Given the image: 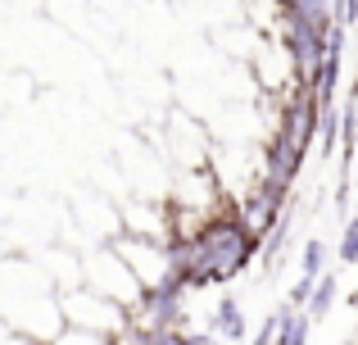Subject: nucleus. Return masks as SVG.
<instances>
[{
    "label": "nucleus",
    "instance_id": "7ed1b4c3",
    "mask_svg": "<svg viewBox=\"0 0 358 345\" xmlns=\"http://www.w3.org/2000/svg\"><path fill=\"white\" fill-rule=\"evenodd\" d=\"M213 328H218L227 341H241L245 337V314H241L236 295H222V300H218V309H213Z\"/></svg>",
    "mask_w": 358,
    "mask_h": 345
},
{
    "label": "nucleus",
    "instance_id": "6e6552de",
    "mask_svg": "<svg viewBox=\"0 0 358 345\" xmlns=\"http://www.w3.org/2000/svg\"><path fill=\"white\" fill-rule=\"evenodd\" d=\"M354 218H358V204H354Z\"/></svg>",
    "mask_w": 358,
    "mask_h": 345
},
{
    "label": "nucleus",
    "instance_id": "0eeeda50",
    "mask_svg": "<svg viewBox=\"0 0 358 345\" xmlns=\"http://www.w3.org/2000/svg\"><path fill=\"white\" fill-rule=\"evenodd\" d=\"M186 345H218L213 337H200V332H186Z\"/></svg>",
    "mask_w": 358,
    "mask_h": 345
},
{
    "label": "nucleus",
    "instance_id": "423d86ee",
    "mask_svg": "<svg viewBox=\"0 0 358 345\" xmlns=\"http://www.w3.org/2000/svg\"><path fill=\"white\" fill-rule=\"evenodd\" d=\"M336 255H341V264H358V218H345V232H341Z\"/></svg>",
    "mask_w": 358,
    "mask_h": 345
},
{
    "label": "nucleus",
    "instance_id": "1a4fd4ad",
    "mask_svg": "<svg viewBox=\"0 0 358 345\" xmlns=\"http://www.w3.org/2000/svg\"><path fill=\"white\" fill-rule=\"evenodd\" d=\"M354 300H358V291H354Z\"/></svg>",
    "mask_w": 358,
    "mask_h": 345
},
{
    "label": "nucleus",
    "instance_id": "f03ea898",
    "mask_svg": "<svg viewBox=\"0 0 358 345\" xmlns=\"http://www.w3.org/2000/svg\"><path fill=\"white\" fill-rule=\"evenodd\" d=\"M336 295H341L336 273H322V277H317V286H313V295H308V304H304V318H308V323H322L327 314H331Z\"/></svg>",
    "mask_w": 358,
    "mask_h": 345
},
{
    "label": "nucleus",
    "instance_id": "f257e3e1",
    "mask_svg": "<svg viewBox=\"0 0 358 345\" xmlns=\"http://www.w3.org/2000/svg\"><path fill=\"white\" fill-rule=\"evenodd\" d=\"M195 246H200V273H195L191 286H222L259 255L263 237L241 218V204H222L209 223L191 232Z\"/></svg>",
    "mask_w": 358,
    "mask_h": 345
},
{
    "label": "nucleus",
    "instance_id": "39448f33",
    "mask_svg": "<svg viewBox=\"0 0 358 345\" xmlns=\"http://www.w3.org/2000/svg\"><path fill=\"white\" fill-rule=\"evenodd\" d=\"M327 255H331V250H327V241H304V259H299V268H304V277L308 282H317V277L327 273Z\"/></svg>",
    "mask_w": 358,
    "mask_h": 345
},
{
    "label": "nucleus",
    "instance_id": "20e7f679",
    "mask_svg": "<svg viewBox=\"0 0 358 345\" xmlns=\"http://www.w3.org/2000/svg\"><path fill=\"white\" fill-rule=\"evenodd\" d=\"M317 150L322 155L341 150V109H322V118H317Z\"/></svg>",
    "mask_w": 358,
    "mask_h": 345
}]
</instances>
